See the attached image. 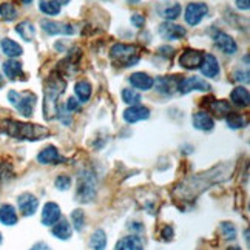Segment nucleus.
I'll list each match as a JSON object with an SVG mask.
<instances>
[{"label": "nucleus", "instance_id": "obj_14", "mask_svg": "<svg viewBox=\"0 0 250 250\" xmlns=\"http://www.w3.org/2000/svg\"><path fill=\"white\" fill-rule=\"evenodd\" d=\"M215 43L221 51L226 54H235L238 51V45L232 36H229L227 33L218 31L215 34Z\"/></svg>", "mask_w": 250, "mask_h": 250}, {"label": "nucleus", "instance_id": "obj_18", "mask_svg": "<svg viewBox=\"0 0 250 250\" xmlns=\"http://www.w3.org/2000/svg\"><path fill=\"white\" fill-rule=\"evenodd\" d=\"M37 161H39L41 164H62V162H65V158L57 151L56 147L50 146L43 148L39 155H37Z\"/></svg>", "mask_w": 250, "mask_h": 250}, {"label": "nucleus", "instance_id": "obj_6", "mask_svg": "<svg viewBox=\"0 0 250 250\" xmlns=\"http://www.w3.org/2000/svg\"><path fill=\"white\" fill-rule=\"evenodd\" d=\"M211 88L210 83L204 79V78H199V76H190V78L182 79L179 86H178V91L181 94H187L190 91H208Z\"/></svg>", "mask_w": 250, "mask_h": 250}, {"label": "nucleus", "instance_id": "obj_46", "mask_svg": "<svg viewBox=\"0 0 250 250\" xmlns=\"http://www.w3.org/2000/svg\"><path fill=\"white\" fill-rule=\"evenodd\" d=\"M54 2H57L59 5H68L71 0H54Z\"/></svg>", "mask_w": 250, "mask_h": 250}, {"label": "nucleus", "instance_id": "obj_32", "mask_svg": "<svg viewBox=\"0 0 250 250\" xmlns=\"http://www.w3.org/2000/svg\"><path fill=\"white\" fill-rule=\"evenodd\" d=\"M210 108L219 118H223V116H226V114L232 113V111H230V104L227 101H213V104H211Z\"/></svg>", "mask_w": 250, "mask_h": 250}, {"label": "nucleus", "instance_id": "obj_23", "mask_svg": "<svg viewBox=\"0 0 250 250\" xmlns=\"http://www.w3.org/2000/svg\"><path fill=\"white\" fill-rule=\"evenodd\" d=\"M53 235L56 236V238H59V239H70L71 238V233H73V230H71V224L68 223V221H65V219H62V221H57V223L53 226Z\"/></svg>", "mask_w": 250, "mask_h": 250}, {"label": "nucleus", "instance_id": "obj_33", "mask_svg": "<svg viewBox=\"0 0 250 250\" xmlns=\"http://www.w3.org/2000/svg\"><path fill=\"white\" fill-rule=\"evenodd\" d=\"M181 11H182V8H181V5L179 3H175V5H171V6H168V8H166L164 11H162V17H166L167 21L170 22V21H175V19H178L179 16H181Z\"/></svg>", "mask_w": 250, "mask_h": 250}, {"label": "nucleus", "instance_id": "obj_49", "mask_svg": "<svg viewBox=\"0 0 250 250\" xmlns=\"http://www.w3.org/2000/svg\"><path fill=\"white\" fill-rule=\"evenodd\" d=\"M22 2H23L25 5H28V3H31V2H33V0H22Z\"/></svg>", "mask_w": 250, "mask_h": 250}, {"label": "nucleus", "instance_id": "obj_17", "mask_svg": "<svg viewBox=\"0 0 250 250\" xmlns=\"http://www.w3.org/2000/svg\"><path fill=\"white\" fill-rule=\"evenodd\" d=\"M61 219V207L56 203H46L42 210V224L54 226Z\"/></svg>", "mask_w": 250, "mask_h": 250}, {"label": "nucleus", "instance_id": "obj_4", "mask_svg": "<svg viewBox=\"0 0 250 250\" xmlns=\"http://www.w3.org/2000/svg\"><path fill=\"white\" fill-rule=\"evenodd\" d=\"M8 101L13 107L22 114L25 118H31L33 113H34V107H36V94L31 91H23V93H19L11 90L8 93Z\"/></svg>", "mask_w": 250, "mask_h": 250}, {"label": "nucleus", "instance_id": "obj_2", "mask_svg": "<svg viewBox=\"0 0 250 250\" xmlns=\"http://www.w3.org/2000/svg\"><path fill=\"white\" fill-rule=\"evenodd\" d=\"M65 81L59 76H53L46 81L45 83V90H43V96H45V101H43V116L46 119H53L56 108H57V99L61 98L65 91Z\"/></svg>", "mask_w": 250, "mask_h": 250}, {"label": "nucleus", "instance_id": "obj_44", "mask_svg": "<svg viewBox=\"0 0 250 250\" xmlns=\"http://www.w3.org/2000/svg\"><path fill=\"white\" fill-rule=\"evenodd\" d=\"M162 238H164L166 241H167V239H171L173 238V229L171 227H166L164 230H162Z\"/></svg>", "mask_w": 250, "mask_h": 250}, {"label": "nucleus", "instance_id": "obj_48", "mask_svg": "<svg viewBox=\"0 0 250 250\" xmlns=\"http://www.w3.org/2000/svg\"><path fill=\"white\" fill-rule=\"evenodd\" d=\"M2 85H3V76L0 74V86H2Z\"/></svg>", "mask_w": 250, "mask_h": 250}, {"label": "nucleus", "instance_id": "obj_34", "mask_svg": "<svg viewBox=\"0 0 250 250\" xmlns=\"http://www.w3.org/2000/svg\"><path fill=\"white\" fill-rule=\"evenodd\" d=\"M71 221H73V226L78 232H82L83 229V223H85V216H83V211L82 210H74L71 213Z\"/></svg>", "mask_w": 250, "mask_h": 250}, {"label": "nucleus", "instance_id": "obj_21", "mask_svg": "<svg viewBox=\"0 0 250 250\" xmlns=\"http://www.w3.org/2000/svg\"><path fill=\"white\" fill-rule=\"evenodd\" d=\"M230 101L235 105H238V107H247L250 101L249 90L244 88V86H236V88H233L232 93H230Z\"/></svg>", "mask_w": 250, "mask_h": 250}, {"label": "nucleus", "instance_id": "obj_24", "mask_svg": "<svg viewBox=\"0 0 250 250\" xmlns=\"http://www.w3.org/2000/svg\"><path fill=\"white\" fill-rule=\"evenodd\" d=\"M16 33L21 36L25 42H31L36 36V28L30 21H23L16 26Z\"/></svg>", "mask_w": 250, "mask_h": 250}, {"label": "nucleus", "instance_id": "obj_51", "mask_svg": "<svg viewBox=\"0 0 250 250\" xmlns=\"http://www.w3.org/2000/svg\"><path fill=\"white\" fill-rule=\"evenodd\" d=\"M2 241H3V238H2V233H0V244H2Z\"/></svg>", "mask_w": 250, "mask_h": 250}, {"label": "nucleus", "instance_id": "obj_7", "mask_svg": "<svg viewBox=\"0 0 250 250\" xmlns=\"http://www.w3.org/2000/svg\"><path fill=\"white\" fill-rule=\"evenodd\" d=\"M158 34L162 37L164 41H179L182 37H186L187 31L184 26L181 25H176V23H171V22H164L161 23L159 28H158Z\"/></svg>", "mask_w": 250, "mask_h": 250}, {"label": "nucleus", "instance_id": "obj_12", "mask_svg": "<svg viewBox=\"0 0 250 250\" xmlns=\"http://www.w3.org/2000/svg\"><path fill=\"white\" fill-rule=\"evenodd\" d=\"M94 193H96V187H94L93 176L91 175L81 176L79 178V188H78L79 201H85V203H88V201L93 199Z\"/></svg>", "mask_w": 250, "mask_h": 250}, {"label": "nucleus", "instance_id": "obj_1", "mask_svg": "<svg viewBox=\"0 0 250 250\" xmlns=\"http://www.w3.org/2000/svg\"><path fill=\"white\" fill-rule=\"evenodd\" d=\"M0 128L3 133H6L8 136L16 138V139H26V141H39L48 136V130L45 127L36 124H25L19 122L14 119H5L0 122Z\"/></svg>", "mask_w": 250, "mask_h": 250}, {"label": "nucleus", "instance_id": "obj_45", "mask_svg": "<svg viewBox=\"0 0 250 250\" xmlns=\"http://www.w3.org/2000/svg\"><path fill=\"white\" fill-rule=\"evenodd\" d=\"M30 250H51V249H50V246L45 244V243H36Z\"/></svg>", "mask_w": 250, "mask_h": 250}, {"label": "nucleus", "instance_id": "obj_26", "mask_svg": "<svg viewBox=\"0 0 250 250\" xmlns=\"http://www.w3.org/2000/svg\"><path fill=\"white\" fill-rule=\"evenodd\" d=\"M2 71L8 79H16L22 74V63L19 61H6L2 63Z\"/></svg>", "mask_w": 250, "mask_h": 250}, {"label": "nucleus", "instance_id": "obj_36", "mask_svg": "<svg viewBox=\"0 0 250 250\" xmlns=\"http://www.w3.org/2000/svg\"><path fill=\"white\" fill-rule=\"evenodd\" d=\"M56 188L57 190H62V191H65V190H68L70 187H71V178L68 176V175H61V176H57L56 178Z\"/></svg>", "mask_w": 250, "mask_h": 250}, {"label": "nucleus", "instance_id": "obj_25", "mask_svg": "<svg viewBox=\"0 0 250 250\" xmlns=\"http://www.w3.org/2000/svg\"><path fill=\"white\" fill-rule=\"evenodd\" d=\"M0 48H2L3 54H6L8 57H19V56H22V53H23L22 46L19 45L17 42H14L13 39H8V37L0 42Z\"/></svg>", "mask_w": 250, "mask_h": 250}, {"label": "nucleus", "instance_id": "obj_20", "mask_svg": "<svg viewBox=\"0 0 250 250\" xmlns=\"http://www.w3.org/2000/svg\"><path fill=\"white\" fill-rule=\"evenodd\" d=\"M114 250H144L142 239L136 235H130V236H124L119 239Z\"/></svg>", "mask_w": 250, "mask_h": 250}, {"label": "nucleus", "instance_id": "obj_5", "mask_svg": "<svg viewBox=\"0 0 250 250\" xmlns=\"http://www.w3.org/2000/svg\"><path fill=\"white\" fill-rule=\"evenodd\" d=\"M207 13H208V6L204 2L188 3L184 13V19L190 26H196L203 22V19L207 16Z\"/></svg>", "mask_w": 250, "mask_h": 250}, {"label": "nucleus", "instance_id": "obj_27", "mask_svg": "<svg viewBox=\"0 0 250 250\" xmlns=\"http://www.w3.org/2000/svg\"><path fill=\"white\" fill-rule=\"evenodd\" d=\"M74 93L78 96L79 102H88L91 98V93H93L91 83L88 81H79L74 85Z\"/></svg>", "mask_w": 250, "mask_h": 250}, {"label": "nucleus", "instance_id": "obj_41", "mask_svg": "<svg viewBox=\"0 0 250 250\" xmlns=\"http://www.w3.org/2000/svg\"><path fill=\"white\" fill-rule=\"evenodd\" d=\"M79 105H81V102L76 99V98H70L68 101H66V105H65V108H66V111H76L79 108Z\"/></svg>", "mask_w": 250, "mask_h": 250}, {"label": "nucleus", "instance_id": "obj_47", "mask_svg": "<svg viewBox=\"0 0 250 250\" xmlns=\"http://www.w3.org/2000/svg\"><path fill=\"white\" fill-rule=\"evenodd\" d=\"M125 2H128V3L136 5V3H139V2H141V0H125Z\"/></svg>", "mask_w": 250, "mask_h": 250}, {"label": "nucleus", "instance_id": "obj_43", "mask_svg": "<svg viewBox=\"0 0 250 250\" xmlns=\"http://www.w3.org/2000/svg\"><path fill=\"white\" fill-rule=\"evenodd\" d=\"M159 53H161V54H166V56H168V57H171L173 53H175V50H173L171 46H161V48H159Z\"/></svg>", "mask_w": 250, "mask_h": 250}, {"label": "nucleus", "instance_id": "obj_38", "mask_svg": "<svg viewBox=\"0 0 250 250\" xmlns=\"http://www.w3.org/2000/svg\"><path fill=\"white\" fill-rule=\"evenodd\" d=\"M221 230H223V233L226 238L229 239H235L236 238V229L233 224H230V223H223L221 224Z\"/></svg>", "mask_w": 250, "mask_h": 250}, {"label": "nucleus", "instance_id": "obj_28", "mask_svg": "<svg viewBox=\"0 0 250 250\" xmlns=\"http://www.w3.org/2000/svg\"><path fill=\"white\" fill-rule=\"evenodd\" d=\"M39 9L45 16H51V17L61 14V5L54 2V0H41Z\"/></svg>", "mask_w": 250, "mask_h": 250}, {"label": "nucleus", "instance_id": "obj_9", "mask_svg": "<svg viewBox=\"0 0 250 250\" xmlns=\"http://www.w3.org/2000/svg\"><path fill=\"white\" fill-rule=\"evenodd\" d=\"M204 54L199 50H191V48H187V50L179 56V65L186 70H196L199 68L201 62H203Z\"/></svg>", "mask_w": 250, "mask_h": 250}, {"label": "nucleus", "instance_id": "obj_13", "mask_svg": "<svg viewBox=\"0 0 250 250\" xmlns=\"http://www.w3.org/2000/svg\"><path fill=\"white\" fill-rule=\"evenodd\" d=\"M201 68V73H203V76H206V78H210V79H216L219 76V62L218 59L213 56V54H204L203 57V62H201L199 65Z\"/></svg>", "mask_w": 250, "mask_h": 250}, {"label": "nucleus", "instance_id": "obj_39", "mask_svg": "<svg viewBox=\"0 0 250 250\" xmlns=\"http://www.w3.org/2000/svg\"><path fill=\"white\" fill-rule=\"evenodd\" d=\"M130 22L133 23V26H136V28H142L144 25H146V17H144L142 14H133L130 17Z\"/></svg>", "mask_w": 250, "mask_h": 250}, {"label": "nucleus", "instance_id": "obj_42", "mask_svg": "<svg viewBox=\"0 0 250 250\" xmlns=\"http://www.w3.org/2000/svg\"><path fill=\"white\" fill-rule=\"evenodd\" d=\"M236 8L239 9V11H249L250 0H236Z\"/></svg>", "mask_w": 250, "mask_h": 250}, {"label": "nucleus", "instance_id": "obj_15", "mask_svg": "<svg viewBox=\"0 0 250 250\" xmlns=\"http://www.w3.org/2000/svg\"><path fill=\"white\" fill-rule=\"evenodd\" d=\"M148 118H150V110L147 107H142V105H131L130 108L124 111V119L128 124H134Z\"/></svg>", "mask_w": 250, "mask_h": 250}, {"label": "nucleus", "instance_id": "obj_30", "mask_svg": "<svg viewBox=\"0 0 250 250\" xmlns=\"http://www.w3.org/2000/svg\"><path fill=\"white\" fill-rule=\"evenodd\" d=\"M0 17L3 19V21L6 22H13L17 19V8L13 5V3H9V2H5L0 5Z\"/></svg>", "mask_w": 250, "mask_h": 250}, {"label": "nucleus", "instance_id": "obj_8", "mask_svg": "<svg viewBox=\"0 0 250 250\" xmlns=\"http://www.w3.org/2000/svg\"><path fill=\"white\" fill-rule=\"evenodd\" d=\"M181 78L179 76H159V78L155 81L153 86H156V91L161 94H173L175 91H178V86L181 83Z\"/></svg>", "mask_w": 250, "mask_h": 250}, {"label": "nucleus", "instance_id": "obj_37", "mask_svg": "<svg viewBox=\"0 0 250 250\" xmlns=\"http://www.w3.org/2000/svg\"><path fill=\"white\" fill-rule=\"evenodd\" d=\"M13 176V167L8 162H0V182H5Z\"/></svg>", "mask_w": 250, "mask_h": 250}, {"label": "nucleus", "instance_id": "obj_40", "mask_svg": "<svg viewBox=\"0 0 250 250\" xmlns=\"http://www.w3.org/2000/svg\"><path fill=\"white\" fill-rule=\"evenodd\" d=\"M235 81L238 82H244V83H249L250 78H249V71H243V70H236L235 71Z\"/></svg>", "mask_w": 250, "mask_h": 250}, {"label": "nucleus", "instance_id": "obj_29", "mask_svg": "<svg viewBox=\"0 0 250 250\" xmlns=\"http://www.w3.org/2000/svg\"><path fill=\"white\" fill-rule=\"evenodd\" d=\"M90 247L93 250H104L105 247H107V235H105V232L102 229L96 230V232L91 235L90 238Z\"/></svg>", "mask_w": 250, "mask_h": 250}, {"label": "nucleus", "instance_id": "obj_22", "mask_svg": "<svg viewBox=\"0 0 250 250\" xmlns=\"http://www.w3.org/2000/svg\"><path fill=\"white\" fill-rule=\"evenodd\" d=\"M0 223L3 226H16L17 224V213L11 204H3L0 207Z\"/></svg>", "mask_w": 250, "mask_h": 250}, {"label": "nucleus", "instance_id": "obj_10", "mask_svg": "<svg viewBox=\"0 0 250 250\" xmlns=\"http://www.w3.org/2000/svg\"><path fill=\"white\" fill-rule=\"evenodd\" d=\"M42 30L50 36H71L74 34V28L68 23L54 22V21H42Z\"/></svg>", "mask_w": 250, "mask_h": 250}, {"label": "nucleus", "instance_id": "obj_19", "mask_svg": "<svg viewBox=\"0 0 250 250\" xmlns=\"http://www.w3.org/2000/svg\"><path fill=\"white\" fill-rule=\"evenodd\" d=\"M191 122H193V127L196 130H201V131H210L211 128L215 127L213 119H211V116L206 111L195 113L193 118H191Z\"/></svg>", "mask_w": 250, "mask_h": 250}, {"label": "nucleus", "instance_id": "obj_16", "mask_svg": "<svg viewBox=\"0 0 250 250\" xmlns=\"http://www.w3.org/2000/svg\"><path fill=\"white\" fill-rule=\"evenodd\" d=\"M128 81L133 88H136L139 91H148L153 88V83H155V79L147 73H133Z\"/></svg>", "mask_w": 250, "mask_h": 250}, {"label": "nucleus", "instance_id": "obj_35", "mask_svg": "<svg viewBox=\"0 0 250 250\" xmlns=\"http://www.w3.org/2000/svg\"><path fill=\"white\" fill-rule=\"evenodd\" d=\"M227 124H229L230 128L236 130V128H243L246 121L243 119V116H239V114H229V116H227Z\"/></svg>", "mask_w": 250, "mask_h": 250}, {"label": "nucleus", "instance_id": "obj_50", "mask_svg": "<svg viewBox=\"0 0 250 250\" xmlns=\"http://www.w3.org/2000/svg\"><path fill=\"white\" fill-rule=\"evenodd\" d=\"M229 250H241V249H239V247H230Z\"/></svg>", "mask_w": 250, "mask_h": 250}, {"label": "nucleus", "instance_id": "obj_3", "mask_svg": "<svg viewBox=\"0 0 250 250\" xmlns=\"http://www.w3.org/2000/svg\"><path fill=\"white\" fill-rule=\"evenodd\" d=\"M110 57L121 66H133L141 61L139 48L130 43H114L110 50Z\"/></svg>", "mask_w": 250, "mask_h": 250}, {"label": "nucleus", "instance_id": "obj_31", "mask_svg": "<svg viewBox=\"0 0 250 250\" xmlns=\"http://www.w3.org/2000/svg\"><path fill=\"white\" fill-rule=\"evenodd\" d=\"M122 101L127 104V105H139L142 98H141V94L136 91V90H133V88H124L122 90Z\"/></svg>", "mask_w": 250, "mask_h": 250}, {"label": "nucleus", "instance_id": "obj_11", "mask_svg": "<svg viewBox=\"0 0 250 250\" xmlns=\"http://www.w3.org/2000/svg\"><path fill=\"white\" fill-rule=\"evenodd\" d=\"M17 206L23 216H33L39 207V199L31 193H22L17 198Z\"/></svg>", "mask_w": 250, "mask_h": 250}]
</instances>
